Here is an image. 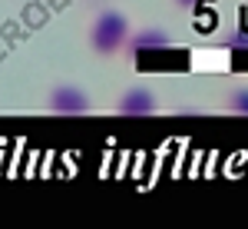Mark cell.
<instances>
[{
    "label": "cell",
    "instance_id": "6da1fadb",
    "mask_svg": "<svg viewBox=\"0 0 248 229\" xmlns=\"http://www.w3.org/2000/svg\"><path fill=\"white\" fill-rule=\"evenodd\" d=\"M126 40H129V23L123 14H116V10H106V14H99L93 23V30H90V43H93L96 53H103V57H109L116 50H123L126 47Z\"/></svg>",
    "mask_w": 248,
    "mask_h": 229
},
{
    "label": "cell",
    "instance_id": "7a4b0ae2",
    "mask_svg": "<svg viewBox=\"0 0 248 229\" xmlns=\"http://www.w3.org/2000/svg\"><path fill=\"white\" fill-rule=\"evenodd\" d=\"M90 110V96L79 87H57L50 93V113L57 116H79Z\"/></svg>",
    "mask_w": 248,
    "mask_h": 229
},
{
    "label": "cell",
    "instance_id": "3957f363",
    "mask_svg": "<svg viewBox=\"0 0 248 229\" xmlns=\"http://www.w3.org/2000/svg\"><path fill=\"white\" fill-rule=\"evenodd\" d=\"M155 110H159L155 96L149 90H142V87L126 90V93L119 96V103H116V113L119 116H153Z\"/></svg>",
    "mask_w": 248,
    "mask_h": 229
},
{
    "label": "cell",
    "instance_id": "277c9868",
    "mask_svg": "<svg viewBox=\"0 0 248 229\" xmlns=\"http://www.w3.org/2000/svg\"><path fill=\"white\" fill-rule=\"evenodd\" d=\"M129 43V53L133 57H146V53H159V50H169V34L159 30V27H149V30H139L126 40Z\"/></svg>",
    "mask_w": 248,
    "mask_h": 229
},
{
    "label": "cell",
    "instance_id": "5b68a950",
    "mask_svg": "<svg viewBox=\"0 0 248 229\" xmlns=\"http://www.w3.org/2000/svg\"><path fill=\"white\" fill-rule=\"evenodd\" d=\"M229 110L238 116H248V90H235L229 100Z\"/></svg>",
    "mask_w": 248,
    "mask_h": 229
},
{
    "label": "cell",
    "instance_id": "8992f818",
    "mask_svg": "<svg viewBox=\"0 0 248 229\" xmlns=\"http://www.w3.org/2000/svg\"><path fill=\"white\" fill-rule=\"evenodd\" d=\"M225 47H232V50H248V30H232L229 37H225Z\"/></svg>",
    "mask_w": 248,
    "mask_h": 229
},
{
    "label": "cell",
    "instance_id": "52a82bcc",
    "mask_svg": "<svg viewBox=\"0 0 248 229\" xmlns=\"http://www.w3.org/2000/svg\"><path fill=\"white\" fill-rule=\"evenodd\" d=\"M175 3H179V7H195L199 0H175Z\"/></svg>",
    "mask_w": 248,
    "mask_h": 229
}]
</instances>
